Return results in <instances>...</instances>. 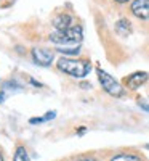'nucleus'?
<instances>
[{
    "mask_svg": "<svg viewBox=\"0 0 149 161\" xmlns=\"http://www.w3.org/2000/svg\"><path fill=\"white\" fill-rule=\"evenodd\" d=\"M84 39V29L80 24H74L66 31H56L50 34V40L56 47H77Z\"/></svg>",
    "mask_w": 149,
    "mask_h": 161,
    "instance_id": "1",
    "label": "nucleus"
},
{
    "mask_svg": "<svg viewBox=\"0 0 149 161\" xmlns=\"http://www.w3.org/2000/svg\"><path fill=\"white\" fill-rule=\"evenodd\" d=\"M56 68L59 71H63L64 74L82 79L90 73L91 63L88 60H74V58H64L63 57L56 61Z\"/></svg>",
    "mask_w": 149,
    "mask_h": 161,
    "instance_id": "2",
    "label": "nucleus"
},
{
    "mask_svg": "<svg viewBox=\"0 0 149 161\" xmlns=\"http://www.w3.org/2000/svg\"><path fill=\"white\" fill-rule=\"evenodd\" d=\"M96 73H98V80H100L101 87L109 93V95H112V97H122L124 95V87H122L111 74H107L101 68H98Z\"/></svg>",
    "mask_w": 149,
    "mask_h": 161,
    "instance_id": "3",
    "label": "nucleus"
},
{
    "mask_svg": "<svg viewBox=\"0 0 149 161\" xmlns=\"http://www.w3.org/2000/svg\"><path fill=\"white\" fill-rule=\"evenodd\" d=\"M32 60L35 64L39 66H50L53 58H55V52L50 50V48H45V47H34L32 52Z\"/></svg>",
    "mask_w": 149,
    "mask_h": 161,
    "instance_id": "4",
    "label": "nucleus"
},
{
    "mask_svg": "<svg viewBox=\"0 0 149 161\" xmlns=\"http://www.w3.org/2000/svg\"><path fill=\"white\" fill-rule=\"evenodd\" d=\"M130 11L138 19L149 21V0H133L130 5Z\"/></svg>",
    "mask_w": 149,
    "mask_h": 161,
    "instance_id": "5",
    "label": "nucleus"
},
{
    "mask_svg": "<svg viewBox=\"0 0 149 161\" xmlns=\"http://www.w3.org/2000/svg\"><path fill=\"white\" fill-rule=\"evenodd\" d=\"M147 79H149V74H147V73H144V71H136V73L127 76V77L124 79V84H125V87H128L130 90H136V89H140V87L146 82Z\"/></svg>",
    "mask_w": 149,
    "mask_h": 161,
    "instance_id": "6",
    "label": "nucleus"
},
{
    "mask_svg": "<svg viewBox=\"0 0 149 161\" xmlns=\"http://www.w3.org/2000/svg\"><path fill=\"white\" fill-rule=\"evenodd\" d=\"M53 26H55L56 31H66V29H69L74 26V18L69 13H61V15H58L53 19Z\"/></svg>",
    "mask_w": 149,
    "mask_h": 161,
    "instance_id": "7",
    "label": "nucleus"
},
{
    "mask_svg": "<svg viewBox=\"0 0 149 161\" xmlns=\"http://www.w3.org/2000/svg\"><path fill=\"white\" fill-rule=\"evenodd\" d=\"M131 24H130V21L128 19H119L117 23H116V32L119 34V36H122V37H127V36H130L131 34Z\"/></svg>",
    "mask_w": 149,
    "mask_h": 161,
    "instance_id": "8",
    "label": "nucleus"
},
{
    "mask_svg": "<svg viewBox=\"0 0 149 161\" xmlns=\"http://www.w3.org/2000/svg\"><path fill=\"white\" fill-rule=\"evenodd\" d=\"M13 161H31V158L28 155V150L19 145L16 148V152H15V158H13Z\"/></svg>",
    "mask_w": 149,
    "mask_h": 161,
    "instance_id": "9",
    "label": "nucleus"
},
{
    "mask_svg": "<svg viewBox=\"0 0 149 161\" xmlns=\"http://www.w3.org/2000/svg\"><path fill=\"white\" fill-rule=\"evenodd\" d=\"M111 161H141V158L133 153H120V155L114 156Z\"/></svg>",
    "mask_w": 149,
    "mask_h": 161,
    "instance_id": "10",
    "label": "nucleus"
},
{
    "mask_svg": "<svg viewBox=\"0 0 149 161\" xmlns=\"http://www.w3.org/2000/svg\"><path fill=\"white\" fill-rule=\"evenodd\" d=\"M56 50L61 53H66V55H79L80 45H77V47H58Z\"/></svg>",
    "mask_w": 149,
    "mask_h": 161,
    "instance_id": "11",
    "label": "nucleus"
},
{
    "mask_svg": "<svg viewBox=\"0 0 149 161\" xmlns=\"http://www.w3.org/2000/svg\"><path fill=\"white\" fill-rule=\"evenodd\" d=\"M77 161H98V159L93 158V156H82V158H79Z\"/></svg>",
    "mask_w": 149,
    "mask_h": 161,
    "instance_id": "12",
    "label": "nucleus"
},
{
    "mask_svg": "<svg viewBox=\"0 0 149 161\" xmlns=\"http://www.w3.org/2000/svg\"><path fill=\"white\" fill-rule=\"evenodd\" d=\"M140 106L144 110V111H149V105H146V103H143V102H140Z\"/></svg>",
    "mask_w": 149,
    "mask_h": 161,
    "instance_id": "13",
    "label": "nucleus"
},
{
    "mask_svg": "<svg viewBox=\"0 0 149 161\" xmlns=\"http://www.w3.org/2000/svg\"><path fill=\"white\" fill-rule=\"evenodd\" d=\"M116 3H127V2H130V0H114Z\"/></svg>",
    "mask_w": 149,
    "mask_h": 161,
    "instance_id": "14",
    "label": "nucleus"
},
{
    "mask_svg": "<svg viewBox=\"0 0 149 161\" xmlns=\"http://www.w3.org/2000/svg\"><path fill=\"white\" fill-rule=\"evenodd\" d=\"M3 102V93H0V103Z\"/></svg>",
    "mask_w": 149,
    "mask_h": 161,
    "instance_id": "15",
    "label": "nucleus"
},
{
    "mask_svg": "<svg viewBox=\"0 0 149 161\" xmlns=\"http://www.w3.org/2000/svg\"><path fill=\"white\" fill-rule=\"evenodd\" d=\"M0 161H3V155H2V152H0Z\"/></svg>",
    "mask_w": 149,
    "mask_h": 161,
    "instance_id": "16",
    "label": "nucleus"
},
{
    "mask_svg": "<svg viewBox=\"0 0 149 161\" xmlns=\"http://www.w3.org/2000/svg\"><path fill=\"white\" fill-rule=\"evenodd\" d=\"M147 148H149V145H147Z\"/></svg>",
    "mask_w": 149,
    "mask_h": 161,
    "instance_id": "17",
    "label": "nucleus"
}]
</instances>
